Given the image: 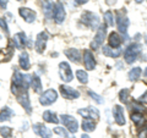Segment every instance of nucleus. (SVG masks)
<instances>
[{
	"mask_svg": "<svg viewBox=\"0 0 147 138\" xmlns=\"http://www.w3.org/2000/svg\"><path fill=\"white\" fill-rule=\"evenodd\" d=\"M141 49L142 48L139 43H134V44L129 45L125 49V52H124V59H125V61L127 64H132L134 61H136L137 56L141 53Z\"/></svg>",
	"mask_w": 147,
	"mask_h": 138,
	"instance_id": "f257e3e1",
	"label": "nucleus"
},
{
	"mask_svg": "<svg viewBox=\"0 0 147 138\" xmlns=\"http://www.w3.org/2000/svg\"><path fill=\"white\" fill-rule=\"evenodd\" d=\"M81 20L84 22V25H86L87 27H90L91 29H96L99 25V17L97 13H93L91 11H86L82 13Z\"/></svg>",
	"mask_w": 147,
	"mask_h": 138,
	"instance_id": "f03ea898",
	"label": "nucleus"
},
{
	"mask_svg": "<svg viewBox=\"0 0 147 138\" xmlns=\"http://www.w3.org/2000/svg\"><path fill=\"white\" fill-rule=\"evenodd\" d=\"M59 75H60L61 80L64 82H71L74 80V73L71 71V67L67 62H60L59 64Z\"/></svg>",
	"mask_w": 147,
	"mask_h": 138,
	"instance_id": "7ed1b4c3",
	"label": "nucleus"
},
{
	"mask_svg": "<svg viewBox=\"0 0 147 138\" xmlns=\"http://www.w3.org/2000/svg\"><path fill=\"white\" fill-rule=\"evenodd\" d=\"M105 34H107L105 26H99V28L97 31V34H96V37L93 38V40H92V43H91V48L93 50H97V49H99L100 47H102L103 40L105 38Z\"/></svg>",
	"mask_w": 147,
	"mask_h": 138,
	"instance_id": "20e7f679",
	"label": "nucleus"
},
{
	"mask_svg": "<svg viewBox=\"0 0 147 138\" xmlns=\"http://www.w3.org/2000/svg\"><path fill=\"white\" fill-rule=\"evenodd\" d=\"M57 99H58L57 90L48 89V90H45L42 95H40L39 103L42 105H45V107H47V105H52L53 103H55V102H57Z\"/></svg>",
	"mask_w": 147,
	"mask_h": 138,
	"instance_id": "39448f33",
	"label": "nucleus"
},
{
	"mask_svg": "<svg viewBox=\"0 0 147 138\" xmlns=\"http://www.w3.org/2000/svg\"><path fill=\"white\" fill-rule=\"evenodd\" d=\"M60 120L64 123V126H65L71 133H76L77 130H79V123H77L75 117L70 116V115H61Z\"/></svg>",
	"mask_w": 147,
	"mask_h": 138,
	"instance_id": "423d86ee",
	"label": "nucleus"
},
{
	"mask_svg": "<svg viewBox=\"0 0 147 138\" xmlns=\"http://www.w3.org/2000/svg\"><path fill=\"white\" fill-rule=\"evenodd\" d=\"M117 25H118V29L120 31V33L123 34H126L127 32V27L130 25V21H129V18L126 17L125 12H121V10L118 12V17H117Z\"/></svg>",
	"mask_w": 147,
	"mask_h": 138,
	"instance_id": "0eeeda50",
	"label": "nucleus"
},
{
	"mask_svg": "<svg viewBox=\"0 0 147 138\" xmlns=\"http://www.w3.org/2000/svg\"><path fill=\"white\" fill-rule=\"evenodd\" d=\"M17 96V102L21 104V107L22 108H25L26 109V111L27 113H31L32 111V108H31V103H30V99H28V94H27V90H21V92H18V93L16 94Z\"/></svg>",
	"mask_w": 147,
	"mask_h": 138,
	"instance_id": "6e6552de",
	"label": "nucleus"
},
{
	"mask_svg": "<svg viewBox=\"0 0 147 138\" xmlns=\"http://www.w3.org/2000/svg\"><path fill=\"white\" fill-rule=\"evenodd\" d=\"M47 40H48V33L47 32H40V33L37 36L34 47H36V50L38 53H43V50L45 48V44H47Z\"/></svg>",
	"mask_w": 147,
	"mask_h": 138,
	"instance_id": "1a4fd4ad",
	"label": "nucleus"
},
{
	"mask_svg": "<svg viewBox=\"0 0 147 138\" xmlns=\"http://www.w3.org/2000/svg\"><path fill=\"white\" fill-rule=\"evenodd\" d=\"M60 92H61V95L64 96L65 99H77L80 96L79 90L71 88V87H67V86H61L60 87Z\"/></svg>",
	"mask_w": 147,
	"mask_h": 138,
	"instance_id": "9d476101",
	"label": "nucleus"
},
{
	"mask_svg": "<svg viewBox=\"0 0 147 138\" xmlns=\"http://www.w3.org/2000/svg\"><path fill=\"white\" fill-rule=\"evenodd\" d=\"M65 16H66V13H65V7H64V5L61 3H58V4H55V7H54V18H55V21L58 22V23H63L64 20H65Z\"/></svg>",
	"mask_w": 147,
	"mask_h": 138,
	"instance_id": "9b49d317",
	"label": "nucleus"
},
{
	"mask_svg": "<svg viewBox=\"0 0 147 138\" xmlns=\"http://www.w3.org/2000/svg\"><path fill=\"white\" fill-rule=\"evenodd\" d=\"M33 131H34L36 135H38L42 138H50L52 137V131H50L48 127L42 125V123H36V125H33Z\"/></svg>",
	"mask_w": 147,
	"mask_h": 138,
	"instance_id": "f8f14e48",
	"label": "nucleus"
},
{
	"mask_svg": "<svg viewBox=\"0 0 147 138\" xmlns=\"http://www.w3.org/2000/svg\"><path fill=\"white\" fill-rule=\"evenodd\" d=\"M84 64L86 70H94L96 67V60L93 54L91 53V50H85L84 53Z\"/></svg>",
	"mask_w": 147,
	"mask_h": 138,
	"instance_id": "ddd939ff",
	"label": "nucleus"
},
{
	"mask_svg": "<svg viewBox=\"0 0 147 138\" xmlns=\"http://www.w3.org/2000/svg\"><path fill=\"white\" fill-rule=\"evenodd\" d=\"M18 11H20V16L24 18V20L27 22V23H32V22H34L37 15H36V12H34V11H32V10H31V9L21 7Z\"/></svg>",
	"mask_w": 147,
	"mask_h": 138,
	"instance_id": "4468645a",
	"label": "nucleus"
},
{
	"mask_svg": "<svg viewBox=\"0 0 147 138\" xmlns=\"http://www.w3.org/2000/svg\"><path fill=\"white\" fill-rule=\"evenodd\" d=\"M113 115H114V119H115V122L118 123L119 126H123L125 125V116H124V110L120 105H115L113 109Z\"/></svg>",
	"mask_w": 147,
	"mask_h": 138,
	"instance_id": "2eb2a0df",
	"label": "nucleus"
},
{
	"mask_svg": "<svg viewBox=\"0 0 147 138\" xmlns=\"http://www.w3.org/2000/svg\"><path fill=\"white\" fill-rule=\"evenodd\" d=\"M27 42L28 40H27V37L24 32H18L13 37V44H15V47L17 49H24L27 45Z\"/></svg>",
	"mask_w": 147,
	"mask_h": 138,
	"instance_id": "dca6fc26",
	"label": "nucleus"
},
{
	"mask_svg": "<svg viewBox=\"0 0 147 138\" xmlns=\"http://www.w3.org/2000/svg\"><path fill=\"white\" fill-rule=\"evenodd\" d=\"M79 114L82 115L85 119L86 117H88V119H99V111L96 108H92V107L87 108V109H84V110L80 109Z\"/></svg>",
	"mask_w": 147,
	"mask_h": 138,
	"instance_id": "f3484780",
	"label": "nucleus"
},
{
	"mask_svg": "<svg viewBox=\"0 0 147 138\" xmlns=\"http://www.w3.org/2000/svg\"><path fill=\"white\" fill-rule=\"evenodd\" d=\"M108 42H109V47H110V48L118 49V48L121 45L123 39H121V37L117 33V32H113V33H110V36H109Z\"/></svg>",
	"mask_w": 147,
	"mask_h": 138,
	"instance_id": "a211bd4d",
	"label": "nucleus"
},
{
	"mask_svg": "<svg viewBox=\"0 0 147 138\" xmlns=\"http://www.w3.org/2000/svg\"><path fill=\"white\" fill-rule=\"evenodd\" d=\"M54 7L55 5L50 0H44L43 1V13L47 18H52L54 16Z\"/></svg>",
	"mask_w": 147,
	"mask_h": 138,
	"instance_id": "6ab92c4d",
	"label": "nucleus"
},
{
	"mask_svg": "<svg viewBox=\"0 0 147 138\" xmlns=\"http://www.w3.org/2000/svg\"><path fill=\"white\" fill-rule=\"evenodd\" d=\"M65 55L67 56L69 60H71L72 62H80L81 59V54L77 49H66L65 50Z\"/></svg>",
	"mask_w": 147,
	"mask_h": 138,
	"instance_id": "aec40b11",
	"label": "nucleus"
},
{
	"mask_svg": "<svg viewBox=\"0 0 147 138\" xmlns=\"http://www.w3.org/2000/svg\"><path fill=\"white\" fill-rule=\"evenodd\" d=\"M18 64H20V67L22 70H28L31 67V62H30V58L28 54L26 52H22L20 55V60H18Z\"/></svg>",
	"mask_w": 147,
	"mask_h": 138,
	"instance_id": "412c9836",
	"label": "nucleus"
},
{
	"mask_svg": "<svg viewBox=\"0 0 147 138\" xmlns=\"http://www.w3.org/2000/svg\"><path fill=\"white\" fill-rule=\"evenodd\" d=\"M103 54L109 58H119L121 55V52L120 49H114L110 48L109 45H105V47H103Z\"/></svg>",
	"mask_w": 147,
	"mask_h": 138,
	"instance_id": "4be33fe9",
	"label": "nucleus"
},
{
	"mask_svg": "<svg viewBox=\"0 0 147 138\" xmlns=\"http://www.w3.org/2000/svg\"><path fill=\"white\" fill-rule=\"evenodd\" d=\"M43 119H44V121H47V122H49V123H58V122H59V119H58V116H57V114L53 113V111H49V110L44 111Z\"/></svg>",
	"mask_w": 147,
	"mask_h": 138,
	"instance_id": "5701e85b",
	"label": "nucleus"
},
{
	"mask_svg": "<svg viewBox=\"0 0 147 138\" xmlns=\"http://www.w3.org/2000/svg\"><path fill=\"white\" fill-rule=\"evenodd\" d=\"M94 128H96V123L93 122V120H91L88 117L84 119V121H82V130L86 132H92L94 131Z\"/></svg>",
	"mask_w": 147,
	"mask_h": 138,
	"instance_id": "b1692460",
	"label": "nucleus"
},
{
	"mask_svg": "<svg viewBox=\"0 0 147 138\" xmlns=\"http://www.w3.org/2000/svg\"><path fill=\"white\" fill-rule=\"evenodd\" d=\"M15 115V113L12 111V110L10 108H4L1 111H0V122L3 121H6V120H10V117L13 116Z\"/></svg>",
	"mask_w": 147,
	"mask_h": 138,
	"instance_id": "393cba45",
	"label": "nucleus"
},
{
	"mask_svg": "<svg viewBox=\"0 0 147 138\" xmlns=\"http://www.w3.org/2000/svg\"><path fill=\"white\" fill-rule=\"evenodd\" d=\"M103 17H104V21H105V25L107 26L113 27L115 25V16H114V13L112 11H105Z\"/></svg>",
	"mask_w": 147,
	"mask_h": 138,
	"instance_id": "a878e982",
	"label": "nucleus"
},
{
	"mask_svg": "<svg viewBox=\"0 0 147 138\" xmlns=\"http://www.w3.org/2000/svg\"><path fill=\"white\" fill-rule=\"evenodd\" d=\"M31 86H32V88L34 89L36 93H40V92H42V89H43L42 82H40V80H39L38 76H33V77H32V83H31Z\"/></svg>",
	"mask_w": 147,
	"mask_h": 138,
	"instance_id": "bb28decb",
	"label": "nucleus"
},
{
	"mask_svg": "<svg viewBox=\"0 0 147 138\" xmlns=\"http://www.w3.org/2000/svg\"><path fill=\"white\" fill-rule=\"evenodd\" d=\"M129 80H130L131 82H135L137 81L140 78L141 76V68L140 67H134V68H131L130 71H129Z\"/></svg>",
	"mask_w": 147,
	"mask_h": 138,
	"instance_id": "cd10ccee",
	"label": "nucleus"
},
{
	"mask_svg": "<svg viewBox=\"0 0 147 138\" xmlns=\"http://www.w3.org/2000/svg\"><path fill=\"white\" fill-rule=\"evenodd\" d=\"M131 121L136 126H141L145 122V117L142 116V113H132L131 114Z\"/></svg>",
	"mask_w": 147,
	"mask_h": 138,
	"instance_id": "c85d7f7f",
	"label": "nucleus"
},
{
	"mask_svg": "<svg viewBox=\"0 0 147 138\" xmlns=\"http://www.w3.org/2000/svg\"><path fill=\"white\" fill-rule=\"evenodd\" d=\"M76 77H77V80L80 81V83H82V84H86L87 82H88V76H87V73L84 70H77Z\"/></svg>",
	"mask_w": 147,
	"mask_h": 138,
	"instance_id": "c756f323",
	"label": "nucleus"
},
{
	"mask_svg": "<svg viewBox=\"0 0 147 138\" xmlns=\"http://www.w3.org/2000/svg\"><path fill=\"white\" fill-rule=\"evenodd\" d=\"M129 94H130V92H129L127 88H124L120 90V93H119V99H120V102L126 104L127 100H129Z\"/></svg>",
	"mask_w": 147,
	"mask_h": 138,
	"instance_id": "7c9ffc66",
	"label": "nucleus"
},
{
	"mask_svg": "<svg viewBox=\"0 0 147 138\" xmlns=\"http://www.w3.org/2000/svg\"><path fill=\"white\" fill-rule=\"evenodd\" d=\"M0 135L4 138H10L12 135V130L10 127H0Z\"/></svg>",
	"mask_w": 147,
	"mask_h": 138,
	"instance_id": "2f4dec72",
	"label": "nucleus"
},
{
	"mask_svg": "<svg viewBox=\"0 0 147 138\" xmlns=\"http://www.w3.org/2000/svg\"><path fill=\"white\" fill-rule=\"evenodd\" d=\"M88 95L91 96L92 99H94V102L97 103V104H103L104 103V100L103 98L100 95H98L97 93H94V92H92V90H88Z\"/></svg>",
	"mask_w": 147,
	"mask_h": 138,
	"instance_id": "473e14b6",
	"label": "nucleus"
},
{
	"mask_svg": "<svg viewBox=\"0 0 147 138\" xmlns=\"http://www.w3.org/2000/svg\"><path fill=\"white\" fill-rule=\"evenodd\" d=\"M54 132L57 133V135L64 137V138H69V137H70V136H69V132L64 127H55L54 128Z\"/></svg>",
	"mask_w": 147,
	"mask_h": 138,
	"instance_id": "72a5a7b5",
	"label": "nucleus"
},
{
	"mask_svg": "<svg viewBox=\"0 0 147 138\" xmlns=\"http://www.w3.org/2000/svg\"><path fill=\"white\" fill-rule=\"evenodd\" d=\"M0 27L5 31V33L9 34V27H7V23L5 22V20H3V18H0Z\"/></svg>",
	"mask_w": 147,
	"mask_h": 138,
	"instance_id": "f704fd0d",
	"label": "nucleus"
},
{
	"mask_svg": "<svg viewBox=\"0 0 147 138\" xmlns=\"http://www.w3.org/2000/svg\"><path fill=\"white\" fill-rule=\"evenodd\" d=\"M140 103H147V92H145V94H142L139 99Z\"/></svg>",
	"mask_w": 147,
	"mask_h": 138,
	"instance_id": "c9c22d12",
	"label": "nucleus"
},
{
	"mask_svg": "<svg viewBox=\"0 0 147 138\" xmlns=\"http://www.w3.org/2000/svg\"><path fill=\"white\" fill-rule=\"evenodd\" d=\"M9 0H0V9H6Z\"/></svg>",
	"mask_w": 147,
	"mask_h": 138,
	"instance_id": "e433bc0d",
	"label": "nucleus"
},
{
	"mask_svg": "<svg viewBox=\"0 0 147 138\" xmlns=\"http://www.w3.org/2000/svg\"><path fill=\"white\" fill-rule=\"evenodd\" d=\"M75 1L77 3V4H80V5H82V4H86L88 0H75Z\"/></svg>",
	"mask_w": 147,
	"mask_h": 138,
	"instance_id": "4c0bfd02",
	"label": "nucleus"
},
{
	"mask_svg": "<svg viewBox=\"0 0 147 138\" xmlns=\"http://www.w3.org/2000/svg\"><path fill=\"white\" fill-rule=\"evenodd\" d=\"M105 1H107L108 5H113V4H115L117 0H105Z\"/></svg>",
	"mask_w": 147,
	"mask_h": 138,
	"instance_id": "58836bf2",
	"label": "nucleus"
},
{
	"mask_svg": "<svg viewBox=\"0 0 147 138\" xmlns=\"http://www.w3.org/2000/svg\"><path fill=\"white\" fill-rule=\"evenodd\" d=\"M81 138H90V137L87 136V135H82V136H81Z\"/></svg>",
	"mask_w": 147,
	"mask_h": 138,
	"instance_id": "ea45409f",
	"label": "nucleus"
},
{
	"mask_svg": "<svg viewBox=\"0 0 147 138\" xmlns=\"http://www.w3.org/2000/svg\"><path fill=\"white\" fill-rule=\"evenodd\" d=\"M135 1H136V3H139V4H141L142 1H144V0H135Z\"/></svg>",
	"mask_w": 147,
	"mask_h": 138,
	"instance_id": "a19ab883",
	"label": "nucleus"
},
{
	"mask_svg": "<svg viewBox=\"0 0 147 138\" xmlns=\"http://www.w3.org/2000/svg\"><path fill=\"white\" fill-rule=\"evenodd\" d=\"M145 76L147 77V68H146V70H145Z\"/></svg>",
	"mask_w": 147,
	"mask_h": 138,
	"instance_id": "79ce46f5",
	"label": "nucleus"
},
{
	"mask_svg": "<svg viewBox=\"0 0 147 138\" xmlns=\"http://www.w3.org/2000/svg\"><path fill=\"white\" fill-rule=\"evenodd\" d=\"M17 1H24V0H17Z\"/></svg>",
	"mask_w": 147,
	"mask_h": 138,
	"instance_id": "37998d69",
	"label": "nucleus"
}]
</instances>
